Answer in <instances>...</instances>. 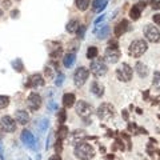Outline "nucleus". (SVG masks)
<instances>
[{"instance_id":"obj_1","label":"nucleus","mask_w":160,"mask_h":160,"mask_svg":"<svg viewBox=\"0 0 160 160\" xmlns=\"http://www.w3.org/2000/svg\"><path fill=\"white\" fill-rule=\"evenodd\" d=\"M74 153L79 160H91L95 156V149L91 144L83 141V143H80V144L75 147Z\"/></svg>"},{"instance_id":"obj_2","label":"nucleus","mask_w":160,"mask_h":160,"mask_svg":"<svg viewBox=\"0 0 160 160\" xmlns=\"http://www.w3.org/2000/svg\"><path fill=\"white\" fill-rule=\"evenodd\" d=\"M147 50H148V43L144 39H137L129 44L128 54L131 58H140L141 55L147 52Z\"/></svg>"},{"instance_id":"obj_3","label":"nucleus","mask_w":160,"mask_h":160,"mask_svg":"<svg viewBox=\"0 0 160 160\" xmlns=\"http://www.w3.org/2000/svg\"><path fill=\"white\" fill-rule=\"evenodd\" d=\"M143 33H144L145 39L148 40L149 43H159L160 42V31L159 28L155 27L153 24H147L144 25V29H143Z\"/></svg>"},{"instance_id":"obj_4","label":"nucleus","mask_w":160,"mask_h":160,"mask_svg":"<svg viewBox=\"0 0 160 160\" xmlns=\"http://www.w3.org/2000/svg\"><path fill=\"white\" fill-rule=\"evenodd\" d=\"M98 116L100 120H109L115 116V107L109 103H103L98 108Z\"/></svg>"},{"instance_id":"obj_5","label":"nucleus","mask_w":160,"mask_h":160,"mask_svg":"<svg viewBox=\"0 0 160 160\" xmlns=\"http://www.w3.org/2000/svg\"><path fill=\"white\" fill-rule=\"evenodd\" d=\"M132 75H133V70L131 68V66H128L127 63H123L119 68L116 70V78L120 80V82H129L132 79Z\"/></svg>"},{"instance_id":"obj_6","label":"nucleus","mask_w":160,"mask_h":160,"mask_svg":"<svg viewBox=\"0 0 160 160\" xmlns=\"http://www.w3.org/2000/svg\"><path fill=\"white\" fill-rule=\"evenodd\" d=\"M90 76V70L86 67H79L74 74V83L76 87H83Z\"/></svg>"},{"instance_id":"obj_7","label":"nucleus","mask_w":160,"mask_h":160,"mask_svg":"<svg viewBox=\"0 0 160 160\" xmlns=\"http://www.w3.org/2000/svg\"><path fill=\"white\" fill-rule=\"evenodd\" d=\"M90 70L92 75H95L96 78H100V76H104L107 74L108 67H107V64L103 60H94V62L91 63Z\"/></svg>"},{"instance_id":"obj_8","label":"nucleus","mask_w":160,"mask_h":160,"mask_svg":"<svg viewBox=\"0 0 160 160\" xmlns=\"http://www.w3.org/2000/svg\"><path fill=\"white\" fill-rule=\"evenodd\" d=\"M76 113H78L80 117L86 119V117L91 116L94 113V108L90 103L84 102V100H80V102L76 103Z\"/></svg>"},{"instance_id":"obj_9","label":"nucleus","mask_w":160,"mask_h":160,"mask_svg":"<svg viewBox=\"0 0 160 160\" xmlns=\"http://www.w3.org/2000/svg\"><path fill=\"white\" fill-rule=\"evenodd\" d=\"M27 107L32 112L37 111L42 107V96L39 94H36V92H31L27 99Z\"/></svg>"},{"instance_id":"obj_10","label":"nucleus","mask_w":160,"mask_h":160,"mask_svg":"<svg viewBox=\"0 0 160 160\" xmlns=\"http://www.w3.org/2000/svg\"><path fill=\"white\" fill-rule=\"evenodd\" d=\"M104 59H106L108 63H111V64L117 63L119 62V59H120V51H119V48L108 47L106 50V54H104Z\"/></svg>"},{"instance_id":"obj_11","label":"nucleus","mask_w":160,"mask_h":160,"mask_svg":"<svg viewBox=\"0 0 160 160\" xmlns=\"http://www.w3.org/2000/svg\"><path fill=\"white\" fill-rule=\"evenodd\" d=\"M1 129L4 132H15L16 131V121L11 116H3L0 121Z\"/></svg>"},{"instance_id":"obj_12","label":"nucleus","mask_w":160,"mask_h":160,"mask_svg":"<svg viewBox=\"0 0 160 160\" xmlns=\"http://www.w3.org/2000/svg\"><path fill=\"white\" fill-rule=\"evenodd\" d=\"M44 86V79L40 74H33L28 78V82L25 83V87L28 88H37V87Z\"/></svg>"},{"instance_id":"obj_13","label":"nucleus","mask_w":160,"mask_h":160,"mask_svg":"<svg viewBox=\"0 0 160 160\" xmlns=\"http://www.w3.org/2000/svg\"><path fill=\"white\" fill-rule=\"evenodd\" d=\"M145 5H147V3H145L144 0H143V1H139L137 4H135V5L129 9V17L132 20H139L141 16V11L145 8Z\"/></svg>"},{"instance_id":"obj_14","label":"nucleus","mask_w":160,"mask_h":160,"mask_svg":"<svg viewBox=\"0 0 160 160\" xmlns=\"http://www.w3.org/2000/svg\"><path fill=\"white\" fill-rule=\"evenodd\" d=\"M128 27H129V24H128V21H127L125 19H123L121 21H119V23L116 24L115 29H113L115 36H116V37H119V36H121L123 33H125V32L128 31Z\"/></svg>"},{"instance_id":"obj_15","label":"nucleus","mask_w":160,"mask_h":160,"mask_svg":"<svg viewBox=\"0 0 160 160\" xmlns=\"http://www.w3.org/2000/svg\"><path fill=\"white\" fill-rule=\"evenodd\" d=\"M15 120L21 125H25L29 121V115H28L27 111H24V109H19V111H16L15 112Z\"/></svg>"},{"instance_id":"obj_16","label":"nucleus","mask_w":160,"mask_h":160,"mask_svg":"<svg viewBox=\"0 0 160 160\" xmlns=\"http://www.w3.org/2000/svg\"><path fill=\"white\" fill-rule=\"evenodd\" d=\"M91 92H92L96 98H102L103 95H104V86L100 84L98 80H95V82H92V84H91Z\"/></svg>"},{"instance_id":"obj_17","label":"nucleus","mask_w":160,"mask_h":160,"mask_svg":"<svg viewBox=\"0 0 160 160\" xmlns=\"http://www.w3.org/2000/svg\"><path fill=\"white\" fill-rule=\"evenodd\" d=\"M87 135H86V132L84 131H75L74 133H72V139H71V141H72V144L74 145H78V144H80V143H83V140L84 139H87Z\"/></svg>"},{"instance_id":"obj_18","label":"nucleus","mask_w":160,"mask_h":160,"mask_svg":"<svg viewBox=\"0 0 160 160\" xmlns=\"http://www.w3.org/2000/svg\"><path fill=\"white\" fill-rule=\"evenodd\" d=\"M21 140L28 147H33V144H35V137H33V135L28 129H24L23 132H21Z\"/></svg>"},{"instance_id":"obj_19","label":"nucleus","mask_w":160,"mask_h":160,"mask_svg":"<svg viewBox=\"0 0 160 160\" xmlns=\"http://www.w3.org/2000/svg\"><path fill=\"white\" fill-rule=\"evenodd\" d=\"M75 102H76V98H75L74 94H66L64 96H63V106L66 107V108L74 107Z\"/></svg>"},{"instance_id":"obj_20","label":"nucleus","mask_w":160,"mask_h":160,"mask_svg":"<svg viewBox=\"0 0 160 160\" xmlns=\"http://www.w3.org/2000/svg\"><path fill=\"white\" fill-rule=\"evenodd\" d=\"M135 70H136L137 75H139L140 78H147V75H148V67L145 66L144 63L137 62L136 66H135Z\"/></svg>"},{"instance_id":"obj_21","label":"nucleus","mask_w":160,"mask_h":160,"mask_svg":"<svg viewBox=\"0 0 160 160\" xmlns=\"http://www.w3.org/2000/svg\"><path fill=\"white\" fill-rule=\"evenodd\" d=\"M75 60H76V55L74 52H70V54H66L64 55V59H63V64L66 68H71V67L74 66Z\"/></svg>"},{"instance_id":"obj_22","label":"nucleus","mask_w":160,"mask_h":160,"mask_svg":"<svg viewBox=\"0 0 160 160\" xmlns=\"http://www.w3.org/2000/svg\"><path fill=\"white\" fill-rule=\"evenodd\" d=\"M80 27V24H79V21L76 19L74 20H70L68 23H67V32H70V33H76V31H78V28Z\"/></svg>"},{"instance_id":"obj_23","label":"nucleus","mask_w":160,"mask_h":160,"mask_svg":"<svg viewBox=\"0 0 160 160\" xmlns=\"http://www.w3.org/2000/svg\"><path fill=\"white\" fill-rule=\"evenodd\" d=\"M108 3V0H94L92 1V8H94V11L96 12H100L102 9H104Z\"/></svg>"},{"instance_id":"obj_24","label":"nucleus","mask_w":160,"mask_h":160,"mask_svg":"<svg viewBox=\"0 0 160 160\" xmlns=\"http://www.w3.org/2000/svg\"><path fill=\"white\" fill-rule=\"evenodd\" d=\"M68 133H70V129H68V127H66V125H60L58 129V139H60V140H64V139H67L68 137Z\"/></svg>"},{"instance_id":"obj_25","label":"nucleus","mask_w":160,"mask_h":160,"mask_svg":"<svg viewBox=\"0 0 160 160\" xmlns=\"http://www.w3.org/2000/svg\"><path fill=\"white\" fill-rule=\"evenodd\" d=\"M90 1L91 0H75V5L80 11H86L87 8L90 7Z\"/></svg>"},{"instance_id":"obj_26","label":"nucleus","mask_w":160,"mask_h":160,"mask_svg":"<svg viewBox=\"0 0 160 160\" xmlns=\"http://www.w3.org/2000/svg\"><path fill=\"white\" fill-rule=\"evenodd\" d=\"M152 86L153 88L160 94V71H156L153 74V80H152Z\"/></svg>"},{"instance_id":"obj_27","label":"nucleus","mask_w":160,"mask_h":160,"mask_svg":"<svg viewBox=\"0 0 160 160\" xmlns=\"http://www.w3.org/2000/svg\"><path fill=\"white\" fill-rule=\"evenodd\" d=\"M12 67H13V70H15L16 72H19V74L24 71V64H23V62H21V59L13 60V62H12Z\"/></svg>"},{"instance_id":"obj_28","label":"nucleus","mask_w":160,"mask_h":160,"mask_svg":"<svg viewBox=\"0 0 160 160\" xmlns=\"http://www.w3.org/2000/svg\"><path fill=\"white\" fill-rule=\"evenodd\" d=\"M109 35V27L108 25H103L102 29L98 32V39L103 40V39H106V37H108Z\"/></svg>"},{"instance_id":"obj_29","label":"nucleus","mask_w":160,"mask_h":160,"mask_svg":"<svg viewBox=\"0 0 160 160\" xmlns=\"http://www.w3.org/2000/svg\"><path fill=\"white\" fill-rule=\"evenodd\" d=\"M99 51L98 48L95 47V46H91V47H88V50H87V59H95L96 56H98Z\"/></svg>"},{"instance_id":"obj_30","label":"nucleus","mask_w":160,"mask_h":160,"mask_svg":"<svg viewBox=\"0 0 160 160\" xmlns=\"http://www.w3.org/2000/svg\"><path fill=\"white\" fill-rule=\"evenodd\" d=\"M66 119H67V112H66V109H64V108L59 109V112H58V121H59V124L62 125L63 123H66Z\"/></svg>"},{"instance_id":"obj_31","label":"nucleus","mask_w":160,"mask_h":160,"mask_svg":"<svg viewBox=\"0 0 160 160\" xmlns=\"http://www.w3.org/2000/svg\"><path fill=\"white\" fill-rule=\"evenodd\" d=\"M48 124H50V121H48V119H42V121L40 123H37V127H39V131L42 133L46 132L48 128Z\"/></svg>"},{"instance_id":"obj_32","label":"nucleus","mask_w":160,"mask_h":160,"mask_svg":"<svg viewBox=\"0 0 160 160\" xmlns=\"http://www.w3.org/2000/svg\"><path fill=\"white\" fill-rule=\"evenodd\" d=\"M116 149H120V151H124L125 147H124V143L121 139H116L115 140V144L112 145V151H116Z\"/></svg>"},{"instance_id":"obj_33","label":"nucleus","mask_w":160,"mask_h":160,"mask_svg":"<svg viewBox=\"0 0 160 160\" xmlns=\"http://www.w3.org/2000/svg\"><path fill=\"white\" fill-rule=\"evenodd\" d=\"M8 104H9V98L5 95H0V109L8 107Z\"/></svg>"},{"instance_id":"obj_34","label":"nucleus","mask_w":160,"mask_h":160,"mask_svg":"<svg viewBox=\"0 0 160 160\" xmlns=\"http://www.w3.org/2000/svg\"><path fill=\"white\" fill-rule=\"evenodd\" d=\"M62 151H63V140L58 139V140L55 141V152L58 153V155H60Z\"/></svg>"},{"instance_id":"obj_35","label":"nucleus","mask_w":160,"mask_h":160,"mask_svg":"<svg viewBox=\"0 0 160 160\" xmlns=\"http://www.w3.org/2000/svg\"><path fill=\"white\" fill-rule=\"evenodd\" d=\"M86 29H87V28L84 27V25H80V27L78 28V31H76V35H78L79 39H83V37H84V35H86Z\"/></svg>"},{"instance_id":"obj_36","label":"nucleus","mask_w":160,"mask_h":160,"mask_svg":"<svg viewBox=\"0 0 160 160\" xmlns=\"http://www.w3.org/2000/svg\"><path fill=\"white\" fill-rule=\"evenodd\" d=\"M63 82H64V74L59 72V75L56 76V82H55V84H56L58 87H60L63 84Z\"/></svg>"},{"instance_id":"obj_37","label":"nucleus","mask_w":160,"mask_h":160,"mask_svg":"<svg viewBox=\"0 0 160 160\" xmlns=\"http://www.w3.org/2000/svg\"><path fill=\"white\" fill-rule=\"evenodd\" d=\"M60 55H62V48H56V51L51 54V58L52 59H56V58H59Z\"/></svg>"},{"instance_id":"obj_38","label":"nucleus","mask_w":160,"mask_h":160,"mask_svg":"<svg viewBox=\"0 0 160 160\" xmlns=\"http://www.w3.org/2000/svg\"><path fill=\"white\" fill-rule=\"evenodd\" d=\"M152 20H153V23L155 24L160 25V13H155V15L152 16Z\"/></svg>"},{"instance_id":"obj_39","label":"nucleus","mask_w":160,"mask_h":160,"mask_svg":"<svg viewBox=\"0 0 160 160\" xmlns=\"http://www.w3.org/2000/svg\"><path fill=\"white\" fill-rule=\"evenodd\" d=\"M3 8L4 9H9L11 8V0H3Z\"/></svg>"},{"instance_id":"obj_40","label":"nucleus","mask_w":160,"mask_h":160,"mask_svg":"<svg viewBox=\"0 0 160 160\" xmlns=\"http://www.w3.org/2000/svg\"><path fill=\"white\" fill-rule=\"evenodd\" d=\"M44 72H46V76H47V78H50V79L52 78V68L51 67H46V71H44Z\"/></svg>"},{"instance_id":"obj_41","label":"nucleus","mask_w":160,"mask_h":160,"mask_svg":"<svg viewBox=\"0 0 160 160\" xmlns=\"http://www.w3.org/2000/svg\"><path fill=\"white\" fill-rule=\"evenodd\" d=\"M152 8L153 9H160V0H155V1H153Z\"/></svg>"},{"instance_id":"obj_42","label":"nucleus","mask_w":160,"mask_h":160,"mask_svg":"<svg viewBox=\"0 0 160 160\" xmlns=\"http://www.w3.org/2000/svg\"><path fill=\"white\" fill-rule=\"evenodd\" d=\"M19 9H13V11L11 12V17H13V19H16V17H19Z\"/></svg>"},{"instance_id":"obj_43","label":"nucleus","mask_w":160,"mask_h":160,"mask_svg":"<svg viewBox=\"0 0 160 160\" xmlns=\"http://www.w3.org/2000/svg\"><path fill=\"white\" fill-rule=\"evenodd\" d=\"M48 160H62V157H60V155H58V153H56V155H52V156L50 157Z\"/></svg>"},{"instance_id":"obj_44","label":"nucleus","mask_w":160,"mask_h":160,"mask_svg":"<svg viewBox=\"0 0 160 160\" xmlns=\"http://www.w3.org/2000/svg\"><path fill=\"white\" fill-rule=\"evenodd\" d=\"M121 115H123V117H124V120H128V111H125V109H124Z\"/></svg>"},{"instance_id":"obj_45","label":"nucleus","mask_w":160,"mask_h":160,"mask_svg":"<svg viewBox=\"0 0 160 160\" xmlns=\"http://www.w3.org/2000/svg\"><path fill=\"white\" fill-rule=\"evenodd\" d=\"M104 16H106V15H102V16H100V17H98V19L95 20V24H98V23H100V21H102V20L104 19Z\"/></svg>"},{"instance_id":"obj_46","label":"nucleus","mask_w":160,"mask_h":160,"mask_svg":"<svg viewBox=\"0 0 160 160\" xmlns=\"http://www.w3.org/2000/svg\"><path fill=\"white\" fill-rule=\"evenodd\" d=\"M148 96H149V91H145L144 94H143V98H144V99H148Z\"/></svg>"},{"instance_id":"obj_47","label":"nucleus","mask_w":160,"mask_h":160,"mask_svg":"<svg viewBox=\"0 0 160 160\" xmlns=\"http://www.w3.org/2000/svg\"><path fill=\"white\" fill-rule=\"evenodd\" d=\"M106 159L107 160H113L115 159V156H113V155H108V156H106Z\"/></svg>"},{"instance_id":"obj_48","label":"nucleus","mask_w":160,"mask_h":160,"mask_svg":"<svg viewBox=\"0 0 160 160\" xmlns=\"http://www.w3.org/2000/svg\"><path fill=\"white\" fill-rule=\"evenodd\" d=\"M136 111H137V113H139V115H141V113H143V111H141L140 108H136Z\"/></svg>"},{"instance_id":"obj_49","label":"nucleus","mask_w":160,"mask_h":160,"mask_svg":"<svg viewBox=\"0 0 160 160\" xmlns=\"http://www.w3.org/2000/svg\"><path fill=\"white\" fill-rule=\"evenodd\" d=\"M144 1H145V3H147V1H152V3H153V1H155V0H144Z\"/></svg>"},{"instance_id":"obj_50","label":"nucleus","mask_w":160,"mask_h":160,"mask_svg":"<svg viewBox=\"0 0 160 160\" xmlns=\"http://www.w3.org/2000/svg\"><path fill=\"white\" fill-rule=\"evenodd\" d=\"M1 13H3V12H1V11H0V15H1Z\"/></svg>"}]
</instances>
